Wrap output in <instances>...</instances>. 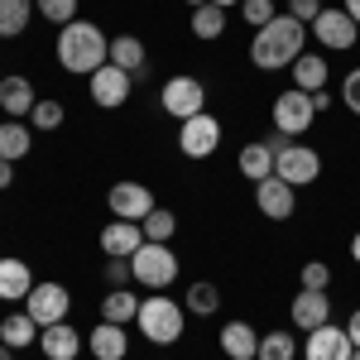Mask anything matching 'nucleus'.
<instances>
[{
    "label": "nucleus",
    "instance_id": "f257e3e1",
    "mask_svg": "<svg viewBox=\"0 0 360 360\" xmlns=\"http://www.w3.org/2000/svg\"><path fill=\"white\" fill-rule=\"evenodd\" d=\"M53 53H58V68H63V72L91 77L96 68H106V63H111V39L91 25V20H72V25L58 29Z\"/></svg>",
    "mask_w": 360,
    "mask_h": 360
},
{
    "label": "nucleus",
    "instance_id": "f03ea898",
    "mask_svg": "<svg viewBox=\"0 0 360 360\" xmlns=\"http://www.w3.org/2000/svg\"><path fill=\"white\" fill-rule=\"evenodd\" d=\"M307 44V25L293 15H274L264 29H255V44H250V63L259 72H278V68H293L298 53Z\"/></svg>",
    "mask_w": 360,
    "mask_h": 360
},
{
    "label": "nucleus",
    "instance_id": "7ed1b4c3",
    "mask_svg": "<svg viewBox=\"0 0 360 360\" xmlns=\"http://www.w3.org/2000/svg\"><path fill=\"white\" fill-rule=\"evenodd\" d=\"M135 327L144 341L154 346H178L183 341V327H188V307L154 293V298H139V312H135Z\"/></svg>",
    "mask_w": 360,
    "mask_h": 360
},
{
    "label": "nucleus",
    "instance_id": "20e7f679",
    "mask_svg": "<svg viewBox=\"0 0 360 360\" xmlns=\"http://www.w3.org/2000/svg\"><path fill=\"white\" fill-rule=\"evenodd\" d=\"M130 269H135V283H139V288L164 293V288H173V278H178V255H173V245L144 240V245L135 250V259H130Z\"/></svg>",
    "mask_w": 360,
    "mask_h": 360
},
{
    "label": "nucleus",
    "instance_id": "39448f33",
    "mask_svg": "<svg viewBox=\"0 0 360 360\" xmlns=\"http://www.w3.org/2000/svg\"><path fill=\"white\" fill-rule=\"evenodd\" d=\"M274 178H283L288 188H307V183L322 178V154L312 144H288L283 139L274 149Z\"/></svg>",
    "mask_w": 360,
    "mask_h": 360
},
{
    "label": "nucleus",
    "instance_id": "423d86ee",
    "mask_svg": "<svg viewBox=\"0 0 360 360\" xmlns=\"http://www.w3.org/2000/svg\"><path fill=\"white\" fill-rule=\"evenodd\" d=\"M312 120H317V106H312V96L298 91V86H288V91H278L274 96V130L283 139H298L312 130Z\"/></svg>",
    "mask_w": 360,
    "mask_h": 360
},
{
    "label": "nucleus",
    "instance_id": "0eeeda50",
    "mask_svg": "<svg viewBox=\"0 0 360 360\" xmlns=\"http://www.w3.org/2000/svg\"><path fill=\"white\" fill-rule=\"evenodd\" d=\"M178 149L188 159H212L221 149V120L212 111H197L188 120H178Z\"/></svg>",
    "mask_w": 360,
    "mask_h": 360
},
{
    "label": "nucleus",
    "instance_id": "6e6552de",
    "mask_svg": "<svg viewBox=\"0 0 360 360\" xmlns=\"http://www.w3.org/2000/svg\"><path fill=\"white\" fill-rule=\"evenodd\" d=\"M159 106H164L173 120H188V115L207 111V86L188 77V72H178V77H168L164 91H159Z\"/></svg>",
    "mask_w": 360,
    "mask_h": 360
},
{
    "label": "nucleus",
    "instance_id": "1a4fd4ad",
    "mask_svg": "<svg viewBox=\"0 0 360 360\" xmlns=\"http://www.w3.org/2000/svg\"><path fill=\"white\" fill-rule=\"evenodd\" d=\"M307 34L322 44V49H332V53H346V49H356V39H360V25L346 15V10H327L322 5V15L307 25Z\"/></svg>",
    "mask_w": 360,
    "mask_h": 360
},
{
    "label": "nucleus",
    "instance_id": "9d476101",
    "mask_svg": "<svg viewBox=\"0 0 360 360\" xmlns=\"http://www.w3.org/2000/svg\"><path fill=\"white\" fill-rule=\"evenodd\" d=\"M68 307H72V293L63 283H34L25 298V312L39 322V327H53V322H68Z\"/></svg>",
    "mask_w": 360,
    "mask_h": 360
},
{
    "label": "nucleus",
    "instance_id": "9b49d317",
    "mask_svg": "<svg viewBox=\"0 0 360 360\" xmlns=\"http://www.w3.org/2000/svg\"><path fill=\"white\" fill-rule=\"evenodd\" d=\"M130 86H135V77H130L125 68L106 63V68L91 72V101H96L101 111H120V106L130 101Z\"/></svg>",
    "mask_w": 360,
    "mask_h": 360
},
{
    "label": "nucleus",
    "instance_id": "f8f14e48",
    "mask_svg": "<svg viewBox=\"0 0 360 360\" xmlns=\"http://www.w3.org/2000/svg\"><path fill=\"white\" fill-rule=\"evenodd\" d=\"M106 202H111V217H120V221H144L159 202H154V193H149V183H115L111 193H106Z\"/></svg>",
    "mask_w": 360,
    "mask_h": 360
},
{
    "label": "nucleus",
    "instance_id": "ddd939ff",
    "mask_svg": "<svg viewBox=\"0 0 360 360\" xmlns=\"http://www.w3.org/2000/svg\"><path fill=\"white\" fill-rule=\"evenodd\" d=\"M351 356H356V346H351L346 327H336V322L307 332V341H303V360H351Z\"/></svg>",
    "mask_w": 360,
    "mask_h": 360
},
{
    "label": "nucleus",
    "instance_id": "4468645a",
    "mask_svg": "<svg viewBox=\"0 0 360 360\" xmlns=\"http://www.w3.org/2000/svg\"><path fill=\"white\" fill-rule=\"evenodd\" d=\"M255 207L269 221H288L298 212V188H288L283 178H264V183H255Z\"/></svg>",
    "mask_w": 360,
    "mask_h": 360
},
{
    "label": "nucleus",
    "instance_id": "2eb2a0df",
    "mask_svg": "<svg viewBox=\"0 0 360 360\" xmlns=\"http://www.w3.org/2000/svg\"><path fill=\"white\" fill-rule=\"evenodd\" d=\"M39 351L49 360H77L82 356V332L72 322H53V327H39Z\"/></svg>",
    "mask_w": 360,
    "mask_h": 360
},
{
    "label": "nucleus",
    "instance_id": "dca6fc26",
    "mask_svg": "<svg viewBox=\"0 0 360 360\" xmlns=\"http://www.w3.org/2000/svg\"><path fill=\"white\" fill-rule=\"evenodd\" d=\"M139 245H144V226H139V221H120V217H115V221L101 231V250H106V259H135Z\"/></svg>",
    "mask_w": 360,
    "mask_h": 360
},
{
    "label": "nucleus",
    "instance_id": "f3484780",
    "mask_svg": "<svg viewBox=\"0 0 360 360\" xmlns=\"http://www.w3.org/2000/svg\"><path fill=\"white\" fill-rule=\"evenodd\" d=\"M327 322H332V298L303 288V293L293 298V327H298V332H317V327H327Z\"/></svg>",
    "mask_w": 360,
    "mask_h": 360
},
{
    "label": "nucleus",
    "instance_id": "a211bd4d",
    "mask_svg": "<svg viewBox=\"0 0 360 360\" xmlns=\"http://www.w3.org/2000/svg\"><path fill=\"white\" fill-rule=\"evenodd\" d=\"M34 82L29 77H20V72H10V77H0V111L10 115V120H25L29 111H34Z\"/></svg>",
    "mask_w": 360,
    "mask_h": 360
},
{
    "label": "nucleus",
    "instance_id": "6ab92c4d",
    "mask_svg": "<svg viewBox=\"0 0 360 360\" xmlns=\"http://www.w3.org/2000/svg\"><path fill=\"white\" fill-rule=\"evenodd\" d=\"M86 346H91V356H96V360H125L130 336H125V327H120V322H96V327H91V336H86Z\"/></svg>",
    "mask_w": 360,
    "mask_h": 360
},
{
    "label": "nucleus",
    "instance_id": "aec40b11",
    "mask_svg": "<svg viewBox=\"0 0 360 360\" xmlns=\"http://www.w3.org/2000/svg\"><path fill=\"white\" fill-rule=\"evenodd\" d=\"M111 63L125 68V72L139 82V77L149 72V49H144V39H135V34H115L111 39Z\"/></svg>",
    "mask_w": 360,
    "mask_h": 360
},
{
    "label": "nucleus",
    "instance_id": "412c9836",
    "mask_svg": "<svg viewBox=\"0 0 360 360\" xmlns=\"http://www.w3.org/2000/svg\"><path fill=\"white\" fill-rule=\"evenodd\" d=\"M29 288H34V274H29L25 259H15V255L0 259V298H5V303H25Z\"/></svg>",
    "mask_w": 360,
    "mask_h": 360
},
{
    "label": "nucleus",
    "instance_id": "4be33fe9",
    "mask_svg": "<svg viewBox=\"0 0 360 360\" xmlns=\"http://www.w3.org/2000/svg\"><path fill=\"white\" fill-rule=\"evenodd\" d=\"M221 351L231 360H255L259 356V332L250 322H226L221 327Z\"/></svg>",
    "mask_w": 360,
    "mask_h": 360
},
{
    "label": "nucleus",
    "instance_id": "5701e85b",
    "mask_svg": "<svg viewBox=\"0 0 360 360\" xmlns=\"http://www.w3.org/2000/svg\"><path fill=\"white\" fill-rule=\"evenodd\" d=\"M240 173H245L250 183H264V178H274V144L269 139H255V144H245L240 149Z\"/></svg>",
    "mask_w": 360,
    "mask_h": 360
},
{
    "label": "nucleus",
    "instance_id": "b1692460",
    "mask_svg": "<svg viewBox=\"0 0 360 360\" xmlns=\"http://www.w3.org/2000/svg\"><path fill=\"white\" fill-rule=\"evenodd\" d=\"M288 72H293V86L312 96V91L327 86V72H332V68H327V58H322V53H298V63H293Z\"/></svg>",
    "mask_w": 360,
    "mask_h": 360
},
{
    "label": "nucleus",
    "instance_id": "393cba45",
    "mask_svg": "<svg viewBox=\"0 0 360 360\" xmlns=\"http://www.w3.org/2000/svg\"><path fill=\"white\" fill-rule=\"evenodd\" d=\"M0 346H10V351L39 346V322H34L29 312H10V317L0 322Z\"/></svg>",
    "mask_w": 360,
    "mask_h": 360
},
{
    "label": "nucleus",
    "instance_id": "a878e982",
    "mask_svg": "<svg viewBox=\"0 0 360 360\" xmlns=\"http://www.w3.org/2000/svg\"><path fill=\"white\" fill-rule=\"evenodd\" d=\"M29 149H34L29 125L25 120H5V125H0V159H5V164H20Z\"/></svg>",
    "mask_w": 360,
    "mask_h": 360
},
{
    "label": "nucleus",
    "instance_id": "bb28decb",
    "mask_svg": "<svg viewBox=\"0 0 360 360\" xmlns=\"http://www.w3.org/2000/svg\"><path fill=\"white\" fill-rule=\"evenodd\" d=\"M139 312V298L130 288H111L106 298H101V322H120V327H130Z\"/></svg>",
    "mask_w": 360,
    "mask_h": 360
},
{
    "label": "nucleus",
    "instance_id": "cd10ccee",
    "mask_svg": "<svg viewBox=\"0 0 360 360\" xmlns=\"http://www.w3.org/2000/svg\"><path fill=\"white\" fill-rule=\"evenodd\" d=\"M34 20V0H0V39H20Z\"/></svg>",
    "mask_w": 360,
    "mask_h": 360
},
{
    "label": "nucleus",
    "instance_id": "c85d7f7f",
    "mask_svg": "<svg viewBox=\"0 0 360 360\" xmlns=\"http://www.w3.org/2000/svg\"><path fill=\"white\" fill-rule=\"evenodd\" d=\"M193 34L202 39V44L221 39V34H226V10H221V5H212V0H207L202 10H193Z\"/></svg>",
    "mask_w": 360,
    "mask_h": 360
},
{
    "label": "nucleus",
    "instance_id": "c756f323",
    "mask_svg": "<svg viewBox=\"0 0 360 360\" xmlns=\"http://www.w3.org/2000/svg\"><path fill=\"white\" fill-rule=\"evenodd\" d=\"M139 226H144V240H159V245H168V240H173V231H178V217H173L168 207H154V212H149Z\"/></svg>",
    "mask_w": 360,
    "mask_h": 360
},
{
    "label": "nucleus",
    "instance_id": "7c9ffc66",
    "mask_svg": "<svg viewBox=\"0 0 360 360\" xmlns=\"http://www.w3.org/2000/svg\"><path fill=\"white\" fill-rule=\"evenodd\" d=\"M298 356V341L283 332H259V356L255 360H293Z\"/></svg>",
    "mask_w": 360,
    "mask_h": 360
},
{
    "label": "nucleus",
    "instance_id": "2f4dec72",
    "mask_svg": "<svg viewBox=\"0 0 360 360\" xmlns=\"http://www.w3.org/2000/svg\"><path fill=\"white\" fill-rule=\"evenodd\" d=\"M183 307H188V312H197V317H212V312L221 307V288H217V283H193Z\"/></svg>",
    "mask_w": 360,
    "mask_h": 360
},
{
    "label": "nucleus",
    "instance_id": "473e14b6",
    "mask_svg": "<svg viewBox=\"0 0 360 360\" xmlns=\"http://www.w3.org/2000/svg\"><path fill=\"white\" fill-rule=\"evenodd\" d=\"M29 120H34V130H58V125L68 120V111H63V101H53V96H39L34 111H29Z\"/></svg>",
    "mask_w": 360,
    "mask_h": 360
},
{
    "label": "nucleus",
    "instance_id": "72a5a7b5",
    "mask_svg": "<svg viewBox=\"0 0 360 360\" xmlns=\"http://www.w3.org/2000/svg\"><path fill=\"white\" fill-rule=\"evenodd\" d=\"M34 15H44L49 25H72L77 20V0H34Z\"/></svg>",
    "mask_w": 360,
    "mask_h": 360
},
{
    "label": "nucleus",
    "instance_id": "f704fd0d",
    "mask_svg": "<svg viewBox=\"0 0 360 360\" xmlns=\"http://www.w3.org/2000/svg\"><path fill=\"white\" fill-rule=\"evenodd\" d=\"M303 288L327 293V288H332V264H327V259H307L303 264Z\"/></svg>",
    "mask_w": 360,
    "mask_h": 360
},
{
    "label": "nucleus",
    "instance_id": "c9c22d12",
    "mask_svg": "<svg viewBox=\"0 0 360 360\" xmlns=\"http://www.w3.org/2000/svg\"><path fill=\"white\" fill-rule=\"evenodd\" d=\"M240 15H245V25L264 29L278 15V5H274V0H240Z\"/></svg>",
    "mask_w": 360,
    "mask_h": 360
},
{
    "label": "nucleus",
    "instance_id": "e433bc0d",
    "mask_svg": "<svg viewBox=\"0 0 360 360\" xmlns=\"http://www.w3.org/2000/svg\"><path fill=\"white\" fill-rule=\"evenodd\" d=\"M341 106L360 115V68H351V72H346V82H341Z\"/></svg>",
    "mask_w": 360,
    "mask_h": 360
},
{
    "label": "nucleus",
    "instance_id": "4c0bfd02",
    "mask_svg": "<svg viewBox=\"0 0 360 360\" xmlns=\"http://www.w3.org/2000/svg\"><path fill=\"white\" fill-rule=\"evenodd\" d=\"M130 278H135L130 259H106V283L111 288H130Z\"/></svg>",
    "mask_w": 360,
    "mask_h": 360
},
{
    "label": "nucleus",
    "instance_id": "58836bf2",
    "mask_svg": "<svg viewBox=\"0 0 360 360\" xmlns=\"http://www.w3.org/2000/svg\"><path fill=\"white\" fill-rule=\"evenodd\" d=\"M288 15L303 20V25H312V20L322 15V0H288Z\"/></svg>",
    "mask_w": 360,
    "mask_h": 360
},
{
    "label": "nucleus",
    "instance_id": "ea45409f",
    "mask_svg": "<svg viewBox=\"0 0 360 360\" xmlns=\"http://www.w3.org/2000/svg\"><path fill=\"white\" fill-rule=\"evenodd\" d=\"M346 336H351V346H356V351H360V307H356V312H351V322H346Z\"/></svg>",
    "mask_w": 360,
    "mask_h": 360
},
{
    "label": "nucleus",
    "instance_id": "a19ab883",
    "mask_svg": "<svg viewBox=\"0 0 360 360\" xmlns=\"http://www.w3.org/2000/svg\"><path fill=\"white\" fill-rule=\"evenodd\" d=\"M312 106H317V115H322L327 106H332V91H327V86H322V91H312Z\"/></svg>",
    "mask_w": 360,
    "mask_h": 360
},
{
    "label": "nucleus",
    "instance_id": "79ce46f5",
    "mask_svg": "<svg viewBox=\"0 0 360 360\" xmlns=\"http://www.w3.org/2000/svg\"><path fill=\"white\" fill-rule=\"evenodd\" d=\"M10 183H15V164H5V159H0V193H5Z\"/></svg>",
    "mask_w": 360,
    "mask_h": 360
},
{
    "label": "nucleus",
    "instance_id": "37998d69",
    "mask_svg": "<svg viewBox=\"0 0 360 360\" xmlns=\"http://www.w3.org/2000/svg\"><path fill=\"white\" fill-rule=\"evenodd\" d=\"M341 10H346V15H351V20H356V25H360V0H346Z\"/></svg>",
    "mask_w": 360,
    "mask_h": 360
},
{
    "label": "nucleus",
    "instance_id": "c03bdc74",
    "mask_svg": "<svg viewBox=\"0 0 360 360\" xmlns=\"http://www.w3.org/2000/svg\"><path fill=\"white\" fill-rule=\"evenodd\" d=\"M351 259H356V264H360V231H356V236H351Z\"/></svg>",
    "mask_w": 360,
    "mask_h": 360
},
{
    "label": "nucleus",
    "instance_id": "a18cd8bd",
    "mask_svg": "<svg viewBox=\"0 0 360 360\" xmlns=\"http://www.w3.org/2000/svg\"><path fill=\"white\" fill-rule=\"evenodd\" d=\"M212 5H221V10H231V5H240V0H212Z\"/></svg>",
    "mask_w": 360,
    "mask_h": 360
},
{
    "label": "nucleus",
    "instance_id": "49530a36",
    "mask_svg": "<svg viewBox=\"0 0 360 360\" xmlns=\"http://www.w3.org/2000/svg\"><path fill=\"white\" fill-rule=\"evenodd\" d=\"M188 5H193V10H202V5H207V0H188Z\"/></svg>",
    "mask_w": 360,
    "mask_h": 360
},
{
    "label": "nucleus",
    "instance_id": "de8ad7c7",
    "mask_svg": "<svg viewBox=\"0 0 360 360\" xmlns=\"http://www.w3.org/2000/svg\"><path fill=\"white\" fill-rule=\"evenodd\" d=\"M0 360H10V346H0Z\"/></svg>",
    "mask_w": 360,
    "mask_h": 360
},
{
    "label": "nucleus",
    "instance_id": "09e8293b",
    "mask_svg": "<svg viewBox=\"0 0 360 360\" xmlns=\"http://www.w3.org/2000/svg\"><path fill=\"white\" fill-rule=\"evenodd\" d=\"M351 360H360V351H356V356H351Z\"/></svg>",
    "mask_w": 360,
    "mask_h": 360
}]
</instances>
